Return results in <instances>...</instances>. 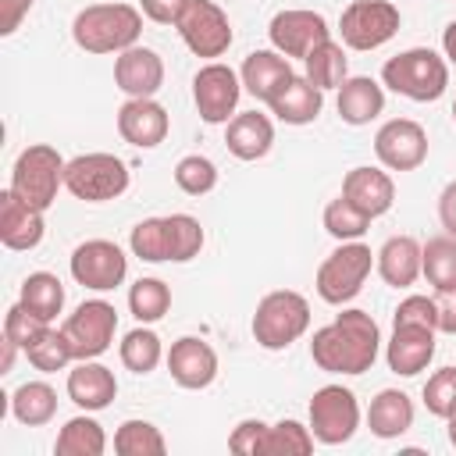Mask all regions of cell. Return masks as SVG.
<instances>
[{
	"instance_id": "f907efd6",
	"label": "cell",
	"mask_w": 456,
	"mask_h": 456,
	"mask_svg": "<svg viewBox=\"0 0 456 456\" xmlns=\"http://www.w3.org/2000/svg\"><path fill=\"white\" fill-rule=\"evenodd\" d=\"M442 50H445V61L456 68V21L445 25V32H442Z\"/></svg>"
},
{
	"instance_id": "d6a6232c",
	"label": "cell",
	"mask_w": 456,
	"mask_h": 456,
	"mask_svg": "<svg viewBox=\"0 0 456 456\" xmlns=\"http://www.w3.org/2000/svg\"><path fill=\"white\" fill-rule=\"evenodd\" d=\"M103 449H107V435L93 417H71L53 442L57 456H103Z\"/></svg>"
},
{
	"instance_id": "8d00e7d4",
	"label": "cell",
	"mask_w": 456,
	"mask_h": 456,
	"mask_svg": "<svg viewBox=\"0 0 456 456\" xmlns=\"http://www.w3.org/2000/svg\"><path fill=\"white\" fill-rule=\"evenodd\" d=\"M164 228H167V260L185 264V260L200 256V249H203V224L192 214H167Z\"/></svg>"
},
{
	"instance_id": "816d5d0a",
	"label": "cell",
	"mask_w": 456,
	"mask_h": 456,
	"mask_svg": "<svg viewBox=\"0 0 456 456\" xmlns=\"http://www.w3.org/2000/svg\"><path fill=\"white\" fill-rule=\"evenodd\" d=\"M18 349H21V346H18V342H11V338L4 335V360H0V370H4V374L14 367V353H18Z\"/></svg>"
},
{
	"instance_id": "4316f807",
	"label": "cell",
	"mask_w": 456,
	"mask_h": 456,
	"mask_svg": "<svg viewBox=\"0 0 456 456\" xmlns=\"http://www.w3.org/2000/svg\"><path fill=\"white\" fill-rule=\"evenodd\" d=\"M385 110V89L370 75H353L338 86V118L346 125H370Z\"/></svg>"
},
{
	"instance_id": "484cf974",
	"label": "cell",
	"mask_w": 456,
	"mask_h": 456,
	"mask_svg": "<svg viewBox=\"0 0 456 456\" xmlns=\"http://www.w3.org/2000/svg\"><path fill=\"white\" fill-rule=\"evenodd\" d=\"M289 75H296V71H292L289 57L278 53V50H253V53L242 61V71H239L242 89H246L249 96L264 100V103H271V96L278 93V86H281Z\"/></svg>"
},
{
	"instance_id": "603a6c76",
	"label": "cell",
	"mask_w": 456,
	"mask_h": 456,
	"mask_svg": "<svg viewBox=\"0 0 456 456\" xmlns=\"http://www.w3.org/2000/svg\"><path fill=\"white\" fill-rule=\"evenodd\" d=\"M342 196H346L356 210H363V214L374 221V217H381V214L392 210V203H395V185H392V178H388L385 171H378V167H353V171L342 178Z\"/></svg>"
},
{
	"instance_id": "7c38bea8",
	"label": "cell",
	"mask_w": 456,
	"mask_h": 456,
	"mask_svg": "<svg viewBox=\"0 0 456 456\" xmlns=\"http://www.w3.org/2000/svg\"><path fill=\"white\" fill-rule=\"evenodd\" d=\"M178 36L196 57H221L232 46V21L214 0H189L178 18Z\"/></svg>"
},
{
	"instance_id": "9a60e30c",
	"label": "cell",
	"mask_w": 456,
	"mask_h": 456,
	"mask_svg": "<svg viewBox=\"0 0 456 456\" xmlns=\"http://www.w3.org/2000/svg\"><path fill=\"white\" fill-rule=\"evenodd\" d=\"M267 36H271V46H274L278 53H285V57H299V61H303L317 43L331 39V28H328L324 14L292 7V11H278V14L271 18Z\"/></svg>"
},
{
	"instance_id": "8992f818",
	"label": "cell",
	"mask_w": 456,
	"mask_h": 456,
	"mask_svg": "<svg viewBox=\"0 0 456 456\" xmlns=\"http://www.w3.org/2000/svg\"><path fill=\"white\" fill-rule=\"evenodd\" d=\"M64 189L86 203L118 200L128 189V167L114 153H82L71 157L64 167Z\"/></svg>"
},
{
	"instance_id": "7402d4cb",
	"label": "cell",
	"mask_w": 456,
	"mask_h": 456,
	"mask_svg": "<svg viewBox=\"0 0 456 456\" xmlns=\"http://www.w3.org/2000/svg\"><path fill=\"white\" fill-rule=\"evenodd\" d=\"M267 107L285 125H310V121H317V114L324 107V89H317L306 75H289Z\"/></svg>"
},
{
	"instance_id": "d6986e66",
	"label": "cell",
	"mask_w": 456,
	"mask_h": 456,
	"mask_svg": "<svg viewBox=\"0 0 456 456\" xmlns=\"http://www.w3.org/2000/svg\"><path fill=\"white\" fill-rule=\"evenodd\" d=\"M43 210L25 203L14 189H4L0 192V242L7 249H36L43 242Z\"/></svg>"
},
{
	"instance_id": "d4e9b609",
	"label": "cell",
	"mask_w": 456,
	"mask_h": 456,
	"mask_svg": "<svg viewBox=\"0 0 456 456\" xmlns=\"http://www.w3.org/2000/svg\"><path fill=\"white\" fill-rule=\"evenodd\" d=\"M271 142H274V125H271L267 114L242 110V114H235L228 121L224 146H228L232 157H239V160H260V157H267Z\"/></svg>"
},
{
	"instance_id": "ee69618b",
	"label": "cell",
	"mask_w": 456,
	"mask_h": 456,
	"mask_svg": "<svg viewBox=\"0 0 456 456\" xmlns=\"http://www.w3.org/2000/svg\"><path fill=\"white\" fill-rule=\"evenodd\" d=\"M438 321H442V306L428 296H406L392 317V324H428L435 331H438Z\"/></svg>"
},
{
	"instance_id": "1f68e13d",
	"label": "cell",
	"mask_w": 456,
	"mask_h": 456,
	"mask_svg": "<svg viewBox=\"0 0 456 456\" xmlns=\"http://www.w3.org/2000/svg\"><path fill=\"white\" fill-rule=\"evenodd\" d=\"M420 274L435 285V292L456 296V239L452 235H442V239H428L424 242Z\"/></svg>"
},
{
	"instance_id": "3957f363",
	"label": "cell",
	"mask_w": 456,
	"mask_h": 456,
	"mask_svg": "<svg viewBox=\"0 0 456 456\" xmlns=\"http://www.w3.org/2000/svg\"><path fill=\"white\" fill-rule=\"evenodd\" d=\"M381 82L413 103H435L449 86V61L428 46H413L385 61Z\"/></svg>"
},
{
	"instance_id": "74e56055",
	"label": "cell",
	"mask_w": 456,
	"mask_h": 456,
	"mask_svg": "<svg viewBox=\"0 0 456 456\" xmlns=\"http://www.w3.org/2000/svg\"><path fill=\"white\" fill-rule=\"evenodd\" d=\"M128 310L135 314L139 324H153L171 310V289L160 278H139L128 289Z\"/></svg>"
},
{
	"instance_id": "4fadbf2b",
	"label": "cell",
	"mask_w": 456,
	"mask_h": 456,
	"mask_svg": "<svg viewBox=\"0 0 456 456\" xmlns=\"http://www.w3.org/2000/svg\"><path fill=\"white\" fill-rule=\"evenodd\" d=\"M125 274H128V256L110 239H89V242L75 246V253H71V278L93 292L118 289L125 281Z\"/></svg>"
},
{
	"instance_id": "5b68a950",
	"label": "cell",
	"mask_w": 456,
	"mask_h": 456,
	"mask_svg": "<svg viewBox=\"0 0 456 456\" xmlns=\"http://www.w3.org/2000/svg\"><path fill=\"white\" fill-rule=\"evenodd\" d=\"M64 167H68V160L53 146L32 142V146H25L18 153V160L11 167V185L7 189H14L25 203L46 210V207H53L57 189L64 185Z\"/></svg>"
},
{
	"instance_id": "9c48e42d",
	"label": "cell",
	"mask_w": 456,
	"mask_h": 456,
	"mask_svg": "<svg viewBox=\"0 0 456 456\" xmlns=\"http://www.w3.org/2000/svg\"><path fill=\"white\" fill-rule=\"evenodd\" d=\"M360 428V403L342 385H324L310 399V431L321 445H342Z\"/></svg>"
},
{
	"instance_id": "8fae6325",
	"label": "cell",
	"mask_w": 456,
	"mask_h": 456,
	"mask_svg": "<svg viewBox=\"0 0 456 456\" xmlns=\"http://www.w3.org/2000/svg\"><path fill=\"white\" fill-rule=\"evenodd\" d=\"M239 96H242V78L221 61L203 64L192 78V100L207 125H228L235 118Z\"/></svg>"
},
{
	"instance_id": "2e32d148",
	"label": "cell",
	"mask_w": 456,
	"mask_h": 456,
	"mask_svg": "<svg viewBox=\"0 0 456 456\" xmlns=\"http://www.w3.org/2000/svg\"><path fill=\"white\" fill-rule=\"evenodd\" d=\"M167 110L153 100V96H128L121 107H118V132L128 146H139V150H153L167 139Z\"/></svg>"
},
{
	"instance_id": "b9f144b4",
	"label": "cell",
	"mask_w": 456,
	"mask_h": 456,
	"mask_svg": "<svg viewBox=\"0 0 456 456\" xmlns=\"http://www.w3.org/2000/svg\"><path fill=\"white\" fill-rule=\"evenodd\" d=\"M128 246L139 260L146 264H164L167 260V228H164V217H146L132 228L128 235Z\"/></svg>"
},
{
	"instance_id": "83f0119b",
	"label": "cell",
	"mask_w": 456,
	"mask_h": 456,
	"mask_svg": "<svg viewBox=\"0 0 456 456\" xmlns=\"http://www.w3.org/2000/svg\"><path fill=\"white\" fill-rule=\"evenodd\" d=\"M367 428L378 438H399V435H406L413 428V403H410V395L399 392V388H381L370 399Z\"/></svg>"
},
{
	"instance_id": "277c9868",
	"label": "cell",
	"mask_w": 456,
	"mask_h": 456,
	"mask_svg": "<svg viewBox=\"0 0 456 456\" xmlns=\"http://www.w3.org/2000/svg\"><path fill=\"white\" fill-rule=\"evenodd\" d=\"M310 328V303L292 292V289H278V292H267L260 303H256V314H253V338L256 346L264 349H289L296 338H303Z\"/></svg>"
},
{
	"instance_id": "ffe728a7",
	"label": "cell",
	"mask_w": 456,
	"mask_h": 456,
	"mask_svg": "<svg viewBox=\"0 0 456 456\" xmlns=\"http://www.w3.org/2000/svg\"><path fill=\"white\" fill-rule=\"evenodd\" d=\"M114 82L128 96H153L164 86V61L150 46H128L114 61Z\"/></svg>"
},
{
	"instance_id": "f546056e",
	"label": "cell",
	"mask_w": 456,
	"mask_h": 456,
	"mask_svg": "<svg viewBox=\"0 0 456 456\" xmlns=\"http://www.w3.org/2000/svg\"><path fill=\"white\" fill-rule=\"evenodd\" d=\"M303 68H306V78H310L317 89H338V86L349 78V57H346L342 43H335V39L317 43V46L303 57Z\"/></svg>"
},
{
	"instance_id": "f35d334b",
	"label": "cell",
	"mask_w": 456,
	"mask_h": 456,
	"mask_svg": "<svg viewBox=\"0 0 456 456\" xmlns=\"http://www.w3.org/2000/svg\"><path fill=\"white\" fill-rule=\"evenodd\" d=\"M314 431L310 424L303 428L299 420H278L274 428L267 424V438H264V456H306L314 452Z\"/></svg>"
},
{
	"instance_id": "cb8c5ba5",
	"label": "cell",
	"mask_w": 456,
	"mask_h": 456,
	"mask_svg": "<svg viewBox=\"0 0 456 456\" xmlns=\"http://www.w3.org/2000/svg\"><path fill=\"white\" fill-rule=\"evenodd\" d=\"M420 260H424V246L413 235H392L385 239V246L374 253L378 274L392 285V289H406L420 278Z\"/></svg>"
},
{
	"instance_id": "f6af8a7d",
	"label": "cell",
	"mask_w": 456,
	"mask_h": 456,
	"mask_svg": "<svg viewBox=\"0 0 456 456\" xmlns=\"http://www.w3.org/2000/svg\"><path fill=\"white\" fill-rule=\"evenodd\" d=\"M43 328H46V321H39L36 314H28L21 303H14V306L7 310V317H4V335H7L11 342H18L21 349H25Z\"/></svg>"
},
{
	"instance_id": "ba28073f",
	"label": "cell",
	"mask_w": 456,
	"mask_h": 456,
	"mask_svg": "<svg viewBox=\"0 0 456 456\" xmlns=\"http://www.w3.org/2000/svg\"><path fill=\"white\" fill-rule=\"evenodd\" d=\"M399 21H403L399 7L388 0H353L338 18V36H342V46L367 53L385 46L399 32Z\"/></svg>"
},
{
	"instance_id": "30bf717a",
	"label": "cell",
	"mask_w": 456,
	"mask_h": 456,
	"mask_svg": "<svg viewBox=\"0 0 456 456\" xmlns=\"http://www.w3.org/2000/svg\"><path fill=\"white\" fill-rule=\"evenodd\" d=\"M71 342L75 360H96L110 349L114 331H118V310L107 299H86L75 306V314H68L64 328H61Z\"/></svg>"
},
{
	"instance_id": "ac0fdd59",
	"label": "cell",
	"mask_w": 456,
	"mask_h": 456,
	"mask_svg": "<svg viewBox=\"0 0 456 456\" xmlns=\"http://www.w3.org/2000/svg\"><path fill=\"white\" fill-rule=\"evenodd\" d=\"M435 356V328L428 324H392V338L385 346V360L392 374L413 378Z\"/></svg>"
},
{
	"instance_id": "e0dca14e",
	"label": "cell",
	"mask_w": 456,
	"mask_h": 456,
	"mask_svg": "<svg viewBox=\"0 0 456 456\" xmlns=\"http://www.w3.org/2000/svg\"><path fill=\"white\" fill-rule=\"evenodd\" d=\"M167 370H171L175 385H182V388H192V392L207 388L217 378V353L210 342H203L196 335H182L167 349Z\"/></svg>"
},
{
	"instance_id": "11a10c76",
	"label": "cell",
	"mask_w": 456,
	"mask_h": 456,
	"mask_svg": "<svg viewBox=\"0 0 456 456\" xmlns=\"http://www.w3.org/2000/svg\"><path fill=\"white\" fill-rule=\"evenodd\" d=\"M452 121H456V103H452Z\"/></svg>"
},
{
	"instance_id": "836d02e7",
	"label": "cell",
	"mask_w": 456,
	"mask_h": 456,
	"mask_svg": "<svg viewBox=\"0 0 456 456\" xmlns=\"http://www.w3.org/2000/svg\"><path fill=\"white\" fill-rule=\"evenodd\" d=\"M25 356H28V363L36 367V370H43V374H53V370H64L71 360H75V353H71V342H68V335L64 331H57V328H43L25 349H21Z\"/></svg>"
},
{
	"instance_id": "7dc6e473",
	"label": "cell",
	"mask_w": 456,
	"mask_h": 456,
	"mask_svg": "<svg viewBox=\"0 0 456 456\" xmlns=\"http://www.w3.org/2000/svg\"><path fill=\"white\" fill-rule=\"evenodd\" d=\"M189 0H139V11L157 25H178Z\"/></svg>"
},
{
	"instance_id": "7bdbcfd3",
	"label": "cell",
	"mask_w": 456,
	"mask_h": 456,
	"mask_svg": "<svg viewBox=\"0 0 456 456\" xmlns=\"http://www.w3.org/2000/svg\"><path fill=\"white\" fill-rule=\"evenodd\" d=\"M424 406L435 417H449V410L456 406V367H442L428 378L424 385Z\"/></svg>"
},
{
	"instance_id": "f5cc1de1",
	"label": "cell",
	"mask_w": 456,
	"mask_h": 456,
	"mask_svg": "<svg viewBox=\"0 0 456 456\" xmlns=\"http://www.w3.org/2000/svg\"><path fill=\"white\" fill-rule=\"evenodd\" d=\"M438 328H442V331H449V335H456V303L442 310V321H438Z\"/></svg>"
},
{
	"instance_id": "bcb514c9",
	"label": "cell",
	"mask_w": 456,
	"mask_h": 456,
	"mask_svg": "<svg viewBox=\"0 0 456 456\" xmlns=\"http://www.w3.org/2000/svg\"><path fill=\"white\" fill-rule=\"evenodd\" d=\"M264 438H267V424L264 420H239L232 438H228V449L239 452V456H264Z\"/></svg>"
},
{
	"instance_id": "5bb4252c",
	"label": "cell",
	"mask_w": 456,
	"mask_h": 456,
	"mask_svg": "<svg viewBox=\"0 0 456 456\" xmlns=\"http://www.w3.org/2000/svg\"><path fill=\"white\" fill-rule=\"evenodd\" d=\"M374 153L388 171H413L428 160V132L410 118H392L378 128Z\"/></svg>"
},
{
	"instance_id": "52a82bcc",
	"label": "cell",
	"mask_w": 456,
	"mask_h": 456,
	"mask_svg": "<svg viewBox=\"0 0 456 456\" xmlns=\"http://www.w3.org/2000/svg\"><path fill=\"white\" fill-rule=\"evenodd\" d=\"M370 264H374L370 246H363L360 239L356 242H342L317 267V296L324 303H331V306H342V303L356 299L363 281H367V274H370Z\"/></svg>"
},
{
	"instance_id": "f1b7e54d",
	"label": "cell",
	"mask_w": 456,
	"mask_h": 456,
	"mask_svg": "<svg viewBox=\"0 0 456 456\" xmlns=\"http://www.w3.org/2000/svg\"><path fill=\"white\" fill-rule=\"evenodd\" d=\"M11 413L25 428H43L57 413V392L46 381H25L11 395Z\"/></svg>"
},
{
	"instance_id": "d590c367",
	"label": "cell",
	"mask_w": 456,
	"mask_h": 456,
	"mask_svg": "<svg viewBox=\"0 0 456 456\" xmlns=\"http://www.w3.org/2000/svg\"><path fill=\"white\" fill-rule=\"evenodd\" d=\"M114 452L118 456H164L167 442L160 428H153L150 420H125L114 431Z\"/></svg>"
},
{
	"instance_id": "681fc988",
	"label": "cell",
	"mask_w": 456,
	"mask_h": 456,
	"mask_svg": "<svg viewBox=\"0 0 456 456\" xmlns=\"http://www.w3.org/2000/svg\"><path fill=\"white\" fill-rule=\"evenodd\" d=\"M438 221H442V228L456 239V182H449V185L442 189V196H438Z\"/></svg>"
},
{
	"instance_id": "4dcf8cb0",
	"label": "cell",
	"mask_w": 456,
	"mask_h": 456,
	"mask_svg": "<svg viewBox=\"0 0 456 456\" xmlns=\"http://www.w3.org/2000/svg\"><path fill=\"white\" fill-rule=\"evenodd\" d=\"M28 314H36L39 321H53L61 310H64V285H61V278L57 274H50V271H36V274H28L25 281H21V299H18Z\"/></svg>"
},
{
	"instance_id": "e575fe53",
	"label": "cell",
	"mask_w": 456,
	"mask_h": 456,
	"mask_svg": "<svg viewBox=\"0 0 456 456\" xmlns=\"http://www.w3.org/2000/svg\"><path fill=\"white\" fill-rule=\"evenodd\" d=\"M164 356V346H160V335L146 324L132 328L125 338H121V363L132 370V374H150Z\"/></svg>"
},
{
	"instance_id": "6da1fadb",
	"label": "cell",
	"mask_w": 456,
	"mask_h": 456,
	"mask_svg": "<svg viewBox=\"0 0 456 456\" xmlns=\"http://www.w3.org/2000/svg\"><path fill=\"white\" fill-rule=\"evenodd\" d=\"M378 349L381 331L367 310H342L310 338V356L328 374H363L374 367Z\"/></svg>"
},
{
	"instance_id": "db71d44e",
	"label": "cell",
	"mask_w": 456,
	"mask_h": 456,
	"mask_svg": "<svg viewBox=\"0 0 456 456\" xmlns=\"http://www.w3.org/2000/svg\"><path fill=\"white\" fill-rule=\"evenodd\" d=\"M445 420H449V442L456 445V406L449 410V417H445Z\"/></svg>"
},
{
	"instance_id": "60d3db41",
	"label": "cell",
	"mask_w": 456,
	"mask_h": 456,
	"mask_svg": "<svg viewBox=\"0 0 456 456\" xmlns=\"http://www.w3.org/2000/svg\"><path fill=\"white\" fill-rule=\"evenodd\" d=\"M175 185L185 192V196H207L214 185H217V167L210 157H200V153H189L175 164Z\"/></svg>"
},
{
	"instance_id": "44dd1931",
	"label": "cell",
	"mask_w": 456,
	"mask_h": 456,
	"mask_svg": "<svg viewBox=\"0 0 456 456\" xmlns=\"http://www.w3.org/2000/svg\"><path fill=\"white\" fill-rule=\"evenodd\" d=\"M118 395V381H114V370L96 363V360H78L71 370H68V399L86 410V413H96V410H107Z\"/></svg>"
},
{
	"instance_id": "7a4b0ae2",
	"label": "cell",
	"mask_w": 456,
	"mask_h": 456,
	"mask_svg": "<svg viewBox=\"0 0 456 456\" xmlns=\"http://www.w3.org/2000/svg\"><path fill=\"white\" fill-rule=\"evenodd\" d=\"M142 36V11L132 4H89L71 21V39L86 53H121Z\"/></svg>"
},
{
	"instance_id": "ab89813d",
	"label": "cell",
	"mask_w": 456,
	"mask_h": 456,
	"mask_svg": "<svg viewBox=\"0 0 456 456\" xmlns=\"http://www.w3.org/2000/svg\"><path fill=\"white\" fill-rule=\"evenodd\" d=\"M367 228H370V217H367L363 210H356L346 196H338V200H331V203L324 207V232H328L331 239H338V242H356Z\"/></svg>"
},
{
	"instance_id": "c3c4849f",
	"label": "cell",
	"mask_w": 456,
	"mask_h": 456,
	"mask_svg": "<svg viewBox=\"0 0 456 456\" xmlns=\"http://www.w3.org/2000/svg\"><path fill=\"white\" fill-rule=\"evenodd\" d=\"M28 7H32V0H0V36H11L21 25V18L28 14Z\"/></svg>"
}]
</instances>
